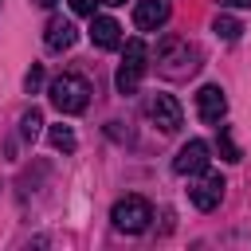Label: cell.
<instances>
[{
	"label": "cell",
	"mask_w": 251,
	"mask_h": 251,
	"mask_svg": "<svg viewBox=\"0 0 251 251\" xmlns=\"http://www.w3.org/2000/svg\"><path fill=\"white\" fill-rule=\"evenodd\" d=\"M157 67L165 78H188L200 71V51L188 39H165L157 51Z\"/></svg>",
	"instance_id": "6da1fadb"
},
{
	"label": "cell",
	"mask_w": 251,
	"mask_h": 251,
	"mask_svg": "<svg viewBox=\"0 0 251 251\" xmlns=\"http://www.w3.org/2000/svg\"><path fill=\"white\" fill-rule=\"evenodd\" d=\"M47 98L59 114H82L86 102H90V86H86L82 75H59V78H51Z\"/></svg>",
	"instance_id": "7a4b0ae2"
},
{
	"label": "cell",
	"mask_w": 251,
	"mask_h": 251,
	"mask_svg": "<svg viewBox=\"0 0 251 251\" xmlns=\"http://www.w3.org/2000/svg\"><path fill=\"white\" fill-rule=\"evenodd\" d=\"M145 67H149V47H145V39H126V51H122V63H118V75H114L118 94H133V90L141 86Z\"/></svg>",
	"instance_id": "3957f363"
},
{
	"label": "cell",
	"mask_w": 251,
	"mask_h": 251,
	"mask_svg": "<svg viewBox=\"0 0 251 251\" xmlns=\"http://www.w3.org/2000/svg\"><path fill=\"white\" fill-rule=\"evenodd\" d=\"M110 220H114V227H118V231L137 235V231H145V227H149L153 208H149V200H145V196H122V200L110 208Z\"/></svg>",
	"instance_id": "277c9868"
},
{
	"label": "cell",
	"mask_w": 251,
	"mask_h": 251,
	"mask_svg": "<svg viewBox=\"0 0 251 251\" xmlns=\"http://www.w3.org/2000/svg\"><path fill=\"white\" fill-rule=\"evenodd\" d=\"M145 110H149L153 126H161V133H176V129L184 126V110H180V102H176L173 94H153Z\"/></svg>",
	"instance_id": "5b68a950"
},
{
	"label": "cell",
	"mask_w": 251,
	"mask_h": 251,
	"mask_svg": "<svg viewBox=\"0 0 251 251\" xmlns=\"http://www.w3.org/2000/svg\"><path fill=\"white\" fill-rule=\"evenodd\" d=\"M208 153H212L208 141H200V137L184 141V145L176 149V157H173V173H180V176H196V173H204L208 161H212Z\"/></svg>",
	"instance_id": "8992f818"
},
{
	"label": "cell",
	"mask_w": 251,
	"mask_h": 251,
	"mask_svg": "<svg viewBox=\"0 0 251 251\" xmlns=\"http://www.w3.org/2000/svg\"><path fill=\"white\" fill-rule=\"evenodd\" d=\"M224 176L220 173H204L196 184H188V200L200 208V212H212V208H220V200H224Z\"/></svg>",
	"instance_id": "52a82bcc"
},
{
	"label": "cell",
	"mask_w": 251,
	"mask_h": 251,
	"mask_svg": "<svg viewBox=\"0 0 251 251\" xmlns=\"http://www.w3.org/2000/svg\"><path fill=\"white\" fill-rule=\"evenodd\" d=\"M75 39H78V27L67 20V16H51L47 20V27H43V43H47V51H71L75 47Z\"/></svg>",
	"instance_id": "ba28073f"
},
{
	"label": "cell",
	"mask_w": 251,
	"mask_h": 251,
	"mask_svg": "<svg viewBox=\"0 0 251 251\" xmlns=\"http://www.w3.org/2000/svg\"><path fill=\"white\" fill-rule=\"evenodd\" d=\"M196 114H200V122H208V126H216V122L227 114V98H224V90H220L216 82H208V86L196 90Z\"/></svg>",
	"instance_id": "9c48e42d"
},
{
	"label": "cell",
	"mask_w": 251,
	"mask_h": 251,
	"mask_svg": "<svg viewBox=\"0 0 251 251\" xmlns=\"http://www.w3.org/2000/svg\"><path fill=\"white\" fill-rule=\"evenodd\" d=\"M169 20V0H137L133 4V27L137 31H157Z\"/></svg>",
	"instance_id": "30bf717a"
},
{
	"label": "cell",
	"mask_w": 251,
	"mask_h": 251,
	"mask_svg": "<svg viewBox=\"0 0 251 251\" xmlns=\"http://www.w3.org/2000/svg\"><path fill=\"white\" fill-rule=\"evenodd\" d=\"M90 43L102 47V51L122 47V27H118V20H110V16H90Z\"/></svg>",
	"instance_id": "8fae6325"
},
{
	"label": "cell",
	"mask_w": 251,
	"mask_h": 251,
	"mask_svg": "<svg viewBox=\"0 0 251 251\" xmlns=\"http://www.w3.org/2000/svg\"><path fill=\"white\" fill-rule=\"evenodd\" d=\"M47 137H51V145H55L59 153H75V149H78L75 129H71V126H63V122H59V126H51V129H47Z\"/></svg>",
	"instance_id": "7c38bea8"
},
{
	"label": "cell",
	"mask_w": 251,
	"mask_h": 251,
	"mask_svg": "<svg viewBox=\"0 0 251 251\" xmlns=\"http://www.w3.org/2000/svg\"><path fill=\"white\" fill-rule=\"evenodd\" d=\"M39 129H43V114L31 106V110H24V118H20V133L27 137V141H35L39 137Z\"/></svg>",
	"instance_id": "4fadbf2b"
},
{
	"label": "cell",
	"mask_w": 251,
	"mask_h": 251,
	"mask_svg": "<svg viewBox=\"0 0 251 251\" xmlns=\"http://www.w3.org/2000/svg\"><path fill=\"white\" fill-rule=\"evenodd\" d=\"M216 149H220V157H224V161H239V157H243V153H239V145L231 141V129H227V126H220V137H216Z\"/></svg>",
	"instance_id": "5bb4252c"
},
{
	"label": "cell",
	"mask_w": 251,
	"mask_h": 251,
	"mask_svg": "<svg viewBox=\"0 0 251 251\" xmlns=\"http://www.w3.org/2000/svg\"><path fill=\"white\" fill-rule=\"evenodd\" d=\"M212 31L220 35V39H239V20H231V16H216V24H212Z\"/></svg>",
	"instance_id": "9a60e30c"
},
{
	"label": "cell",
	"mask_w": 251,
	"mask_h": 251,
	"mask_svg": "<svg viewBox=\"0 0 251 251\" xmlns=\"http://www.w3.org/2000/svg\"><path fill=\"white\" fill-rule=\"evenodd\" d=\"M39 86H43V67H39V63H35V67H31V71H27V75H24V90H27V94H35V90H39Z\"/></svg>",
	"instance_id": "2e32d148"
},
{
	"label": "cell",
	"mask_w": 251,
	"mask_h": 251,
	"mask_svg": "<svg viewBox=\"0 0 251 251\" xmlns=\"http://www.w3.org/2000/svg\"><path fill=\"white\" fill-rule=\"evenodd\" d=\"M94 4L98 0H71V12L75 16H94Z\"/></svg>",
	"instance_id": "e0dca14e"
},
{
	"label": "cell",
	"mask_w": 251,
	"mask_h": 251,
	"mask_svg": "<svg viewBox=\"0 0 251 251\" xmlns=\"http://www.w3.org/2000/svg\"><path fill=\"white\" fill-rule=\"evenodd\" d=\"M220 4H227V8H251V0H220Z\"/></svg>",
	"instance_id": "ac0fdd59"
},
{
	"label": "cell",
	"mask_w": 251,
	"mask_h": 251,
	"mask_svg": "<svg viewBox=\"0 0 251 251\" xmlns=\"http://www.w3.org/2000/svg\"><path fill=\"white\" fill-rule=\"evenodd\" d=\"M31 4H39V8H55V0H31Z\"/></svg>",
	"instance_id": "d6986e66"
},
{
	"label": "cell",
	"mask_w": 251,
	"mask_h": 251,
	"mask_svg": "<svg viewBox=\"0 0 251 251\" xmlns=\"http://www.w3.org/2000/svg\"><path fill=\"white\" fill-rule=\"evenodd\" d=\"M102 4H126V0H102Z\"/></svg>",
	"instance_id": "ffe728a7"
}]
</instances>
